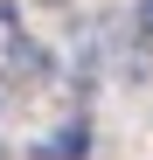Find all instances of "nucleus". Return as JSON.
<instances>
[{
    "label": "nucleus",
    "instance_id": "2",
    "mask_svg": "<svg viewBox=\"0 0 153 160\" xmlns=\"http://www.w3.org/2000/svg\"><path fill=\"white\" fill-rule=\"evenodd\" d=\"M7 63H14V70H49V56H42L28 35H14V42H7Z\"/></svg>",
    "mask_w": 153,
    "mask_h": 160
},
{
    "label": "nucleus",
    "instance_id": "4",
    "mask_svg": "<svg viewBox=\"0 0 153 160\" xmlns=\"http://www.w3.org/2000/svg\"><path fill=\"white\" fill-rule=\"evenodd\" d=\"M0 28H14V7H7V0H0Z\"/></svg>",
    "mask_w": 153,
    "mask_h": 160
},
{
    "label": "nucleus",
    "instance_id": "1",
    "mask_svg": "<svg viewBox=\"0 0 153 160\" xmlns=\"http://www.w3.org/2000/svg\"><path fill=\"white\" fill-rule=\"evenodd\" d=\"M84 153H91V125H63L35 146V160H84Z\"/></svg>",
    "mask_w": 153,
    "mask_h": 160
},
{
    "label": "nucleus",
    "instance_id": "3",
    "mask_svg": "<svg viewBox=\"0 0 153 160\" xmlns=\"http://www.w3.org/2000/svg\"><path fill=\"white\" fill-rule=\"evenodd\" d=\"M139 28H146V35H153V0H139Z\"/></svg>",
    "mask_w": 153,
    "mask_h": 160
}]
</instances>
